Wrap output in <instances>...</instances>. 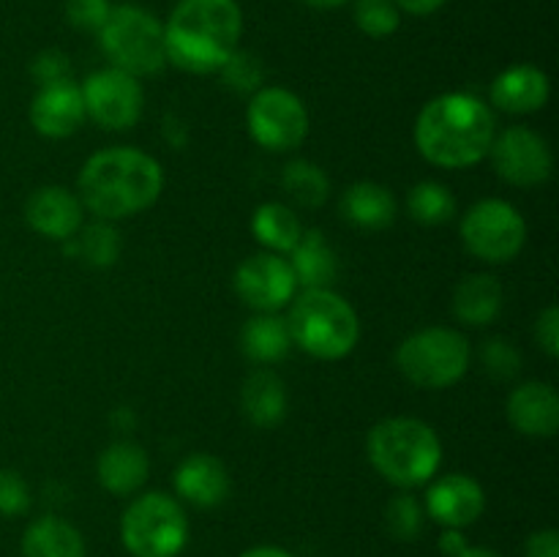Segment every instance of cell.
<instances>
[{
    "label": "cell",
    "instance_id": "6da1fadb",
    "mask_svg": "<svg viewBox=\"0 0 559 557\" xmlns=\"http://www.w3.org/2000/svg\"><path fill=\"white\" fill-rule=\"evenodd\" d=\"M497 120L484 98L467 91L440 93L415 120V147L429 164L442 169H467L491 151Z\"/></svg>",
    "mask_w": 559,
    "mask_h": 557
},
{
    "label": "cell",
    "instance_id": "7a4b0ae2",
    "mask_svg": "<svg viewBox=\"0 0 559 557\" xmlns=\"http://www.w3.org/2000/svg\"><path fill=\"white\" fill-rule=\"evenodd\" d=\"M76 189L85 211L104 222H120L156 205L164 189V169L140 147H107L82 164Z\"/></svg>",
    "mask_w": 559,
    "mask_h": 557
},
{
    "label": "cell",
    "instance_id": "3957f363",
    "mask_svg": "<svg viewBox=\"0 0 559 557\" xmlns=\"http://www.w3.org/2000/svg\"><path fill=\"white\" fill-rule=\"evenodd\" d=\"M240 36L238 0H178L164 25L167 63L189 74H213L238 49Z\"/></svg>",
    "mask_w": 559,
    "mask_h": 557
},
{
    "label": "cell",
    "instance_id": "277c9868",
    "mask_svg": "<svg viewBox=\"0 0 559 557\" xmlns=\"http://www.w3.org/2000/svg\"><path fill=\"white\" fill-rule=\"evenodd\" d=\"M369 462L388 484L415 489L437 478L442 464V442L426 420L393 415L369 429L366 437Z\"/></svg>",
    "mask_w": 559,
    "mask_h": 557
},
{
    "label": "cell",
    "instance_id": "5b68a950",
    "mask_svg": "<svg viewBox=\"0 0 559 557\" xmlns=\"http://www.w3.org/2000/svg\"><path fill=\"white\" fill-rule=\"evenodd\" d=\"M284 320H287L293 344L320 360L347 358L360 339L358 311L331 287L304 289L295 295Z\"/></svg>",
    "mask_w": 559,
    "mask_h": 557
},
{
    "label": "cell",
    "instance_id": "8992f818",
    "mask_svg": "<svg viewBox=\"0 0 559 557\" xmlns=\"http://www.w3.org/2000/svg\"><path fill=\"white\" fill-rule=\"evenodd\" d=\"M473 347L456 328L429 325L409 333L396 349V366L407 382L424 391H442L469 371Z\"/></svg>",
    "mask_w": 559,
    "mask_h": 557
},
{
    "label": "cell",
    "instance_id": "52a82bcc",
    "mask_svg": "<svg viewBox=\"0 0 559 557\" xmlns=\"http://www.w3.org/2000/svg\"><path fill=\"white\" fill-rule=\"evenodd\" d=\"M98 44L115 69L131 76H151L167 66L164 22L134 3L112 5L98 31Z\"/></svg>",
    "mask_w": 559,
    "mask_h": 557
},
{
    "label": "cell",
    "instance_id": "ba28073f",
    "mask_svg": "<svg viewBox=\"0 0 559 557\" xmlns=\"http://www.w3.org/2000/svg\"><path fill=\"white\" fill-rule=\"evenodd\" d=\"M120 541L131 557H178L189 541V517L175 497L145 491L120 517Z\"/></svg>",
    "mask_w": 559,
    "mask_h": 557
},
{
    "label": "cell",
    "instance_id": "9c48e42d",
    "mask_svg": "<svg viewBox=\"0 0 559 557\" xmlns=\"http://www.w3.org/2000/svg\"><path fill=\"white\" fill-rule=\"evenodd\" d=\"M464 249L480 262L506 265L522 254L527 244V222L516 205L497 197H486L467 208L459 224Z\"/></svg>",
    "mask_w": 559,
    "mask_h": 557
},
{
    "label": "cell",
    "instance_id": "30bf717a",
    "mask_svg": "<svg viewBox=\"0 0 559 557\" xmlns=\"http://www.w3.org/2000/svg\"><path fill=\"white\" fill-rule=\"evenodd\" d=\"M251 140L271 153L295 151L309 134V109L298 93L278 85H262L246 107Z\"/></svg>",
    "mask_w": 559,
    "mask_h": 557
},
{
    "label": "cell",
    "instance_id": "8fae6325",
    "mask_svg": "<svg viewBox=\"0 0 559 557\" xmlns=\"http://www.w3.org/2000/svg\"><path fill=\"white\" fill-rule=\"evenodd\" d=\"M85 115L107 131H126L140 123L145 109V91L140 80L107 66L85 76L80 85Z\"/></svg>",
    "mask_w": 559,
    "mask_h": 557
},
{
    "label": "cell",
    "instance_id": "7c38bea8",
    "mask_svg": "<svg viewBox=\"0 0 559 557\" xmlns=\"http://www.w3.org/2000/svg\"><path fill=\"white\" fill-rule=\"evenodd\" d=\"M489 158L495 164V173L506 183L519 186V189L544 186L555 173L551 145L544 134L530 126H511V129L495 134Z\"/></svg>",
    "mask_w": 559,
    "mask_h": 557
},
{
    "label": "cell",
    "instance_id": "4fadbf2b",
    "mask_svg": "<svg viewBox=\"0 0 559 557\" xmlns=\"http://www.w3.org/2000/svg\"><path fill=\"white\" fill-rule=\"evenodd\" d=\"M235 293L251 311H282L298 295V278L284 254L260 251L246 257L235 271Z\"/></svg>",
    "mask_w": 559,
    "mask_h": 557
},
{
    "label": "cell",
    "instance_id": "5bb4252c",
    "mask_svg": "<svg viewBox=\"0 0 559 557\" xmlns=\"http://www.w3.org/2000/svg\"><path fill=\"white\" fill-rule=\"evenodd\" d=\"M424 508L426 517H431L442 528L464 530L478 522L484 513L486 491L473 475L448 473L429 481Z\"/></svg>",
    "mask_w": 559,
    "mask_h": 557
},
{
    "label": "cell",
    "instance_id": "9a60e30c",
    "mask_svg": "<svg viewBox=\"0 0 559 557\" xmlns=\"http://www.w3.org/2000/svg\"><path fill=\"white\" fill-rule=\"evenodd\" d=\"M25 222L41 238L66 244L85 224V205L66 186H41L27 197Z\"/></svg>",
    "mask_w": 559,
    "mask_h": 557
},
{
    "label": "cell",
    "instance_id": "2e32d148",
    "mask_svg": "<svg viewBox=\"0 0 559 557\" xmlns=\"http://www.w3.org/2000/svg\"><path fill=\"white\" fill-rule=\"evenodd\" d=\"M27 118H31L33 129L47 140H66V137L76 134L87 118L80 85L74 80L41 85L31 98Z\"/></svg>",
    "mask_w": 559,
    "mask_h": 557
},
{
    "label": "cell",
    "instance_id": "e0dca14e",
    "mask_svg": "<svg viewBox=\"0 0 559 557\" xmlns=\"http://www.w3.org/2000/svg\"><path fill=\"white\" fill-rule=\"evenodd\" d=\"M506 415L519 435L546 440L559 431V393L551 382L527 380L508 393Z\"/></svg>",
    "mask_w": 559,
    "mask_h": 557
},
{
    "label": "cell",
    "instance_id": "ac0fdd59",
    "mask_svg": "<svg viewBox=\"0 0 559 557\" xmlns=\"http://www.w3.org/2000/svg\"><path fill=\"white\" fill-rule=\"evenodd\" d=\"M175 491L183 502L194 508H216L229 497L233 481H229L227 464L213 453H191L175 470Z\"/></svg>",
    "mask_w": 559,
    "mask_h": 557
},
{
    "label": "cell",
    "instance_id": "d6986e66",
    "mask_svg": "<svg viewBox=\"0 0 559 557\" xmlns=\"http://www.w3.org/2000/svg\"><path fill=\"white\" fill-rule=\"evenodd\" d=\"M551 82L544 69L533 63H513L491 82V104L502 112L530 115L549 104Z\"/></svg>",
    "mask_w": 559,
    "mask_h": 557
},
{
    "label": "cell",
    "instance_id": "ffe728a7",
    "mask_svg": "<svg viewBox=\"0 0 559 557\" xmlns=\"http://www.w3.org/2000/svg\"><path fill=\"white\" fill-rule=\"evenodd\" d=\"M151 475V459L140 442L118 440L98 453L96 478L109 495L129 497L145 486Z\"/></svg>",
    "mask_w": 559,
    "mask_h": 557
},
{
    "label": "cell",
    "instance_id": "44dd1931",
    "mask_svg": "<svg viewBox=\"0 0 559 557\" xmlns=\"http://www.w3.org/2000/svg\"><path fill=\"white\" fill-rule=\"evenodd\" d=\"M289 396L282 377L267 366H257L246 375L240 388V410L257 429H273L287 418Z\"/></svg>",
    "mask_w": 559,
    "mask_h": 557
},
{
    "label": "cell",
    "instance_id": "7402d4cb",
    "mask_svg": "<svg viewBox=\"0 0 559 557\" xmlns=\"http://www.w3.org/2000/svg\"><path fill=\"white\" fill-rule=\"evenodd\" d=\"M453 315L459 322L469 328L491 325L497 317L502 315L506 306V289H502L500 278L491 273H469L462 282L453 287Z\"/></svg>",
    "mask_w": 559,
    "mask_h": 557
},
{
    "label": "cell",
    "instance_id": "603a6c76",
    "mask_svg": "<svg viewBox=\"0 0 559 557\" xmlns=\"http://www.w3.org/2000/svg\"><path fill=\"white\" fill-rule=\"evenodd\" d=\"M338 211L353 227L366 229V233H380L396 222L399 205L388 186L377 183V180H358V183L347 186Z\"/></svg>",
    "mask_w": 559,
    "mask_h": 557
},
{
    "label": "cell",
    "instance_id": "cb8c5ba5",
    "mask_svg": "<svg viewBox=\"0 0 559 557\" xmlns=\"http://www.w3.org/2000/svg\"><path fill=\"white\" fill-rule=\"evenodd\" d=\"M293 265L298 287L304 289H328L338 276V260L331 240L320 229H304L295 249L287 254Z\"/></svg>",
    "mask_w": 559,
    "mask_h": 557
},
{
    "label": "cell",
    "instance_id": "d4e9b609",
    "mask_svg": "<svg viewBox=\"0 0 559 557\" xmlns=\"http://www.w3.org/2000/svg\"><path fill=\"white\" fill-rule=\"evenodd\" d=\"M293 336H289L287 320L278 311H267L249 317L240 331V349L246 358L257 366H273L284 360L293 349Z\"/></svg>",
    "mask_w": 559,
    "mask_h": 557
},
{
    "label": "cell",
    "instance_id": "484cf974",
    "mask_svg": "<svg viewBox=\"0 0 559 557\" xmlns=\"http://www.w3.org/2000/svg\"><path fill=\"white\" fill-rule=\"evenodd\" d=\"M22 557H87V546L74 524L47 513L27 524L22 535Z\"/></svg>",
    "mask_w": 559,
    "mask_h": 557
},
{
    "label": "cell",
    "instance_id": "4316f807",
    "mask_svg": "<svg viewBox=\"0 0 559 557\" xmlns=\"http://www.w3.org/2000/svg\"><path fill=\"white\" fill-rule=\"evenodd\" d=\"M251 233L273 254H289L304 235V224L284 202H262L251 216Z\"/></svg>",
    "mask_w": 559,
    "mask_h": 557
},
{
    "label": "cell",
    "instance_id": "83f0119b",
    "mask_svg": "<svg viewBox=\"0 0 559 557\" xmlns=\"http://www.w3.org/2000/svg\"><path fill=\"white\" fill-rule=\"evenodd\" d=\"M282 189L287 191L289 200L300 208H314L325 205L331 197V178L320 164L309 162V158H293L282 173Z\"/></svg>",
    "mask_w": 559,
    "mask_h": 557
},
{
    "label": "cell",
    "instance_id": "f1b7e54d",
    "mask_svg": "<svg viewBox=\"0 0 559 557\" xmlns=\"http://www.w3.org/2000/svg\"><path fill=\"white\" fill-rule=\"evenodd\" d=\"M69 251H74L80 260H85L93 268H109L120 257V233L115 229V222L96 218L93 224H82L80 233L71 240H66Z\"/></svg>",
    "mask_w": 559,
    "mask_h": 557
},
{
    "label": "cell",
    "instance_id": "f546056e",
    "mask_svg": "<svg viewBox=\"0 0 559 557\" xmlns=\"http://www.w3.org/2000/svg\"><path fill=\"white\" fill-rule=\"evenodd\" d=\"M407 211L424 227H440L456 216V197L445 183L437 180H420L409 189Z\"/></svg>",
    "mask_w": 559,
    "mask_h": 557
},
{
    "label": "cell",
    "instance_id": "4dcf8cb0",
    "mask_svg": "<svg viewBox=\"0 0 559 557\" xmlns=\"http://www.w3.org/2000/svg\"><path fill=\"white\" fill-rule=\"evenodd\" d=\"M426 508L409 491H399L385 506V528L396 541H415L424 533Z\"/></svg>",
    "mask_w": 559,
    "mask_h": 557
},
{
    "label": "cell",
    "instance_id": "1f68e13d",
    "mask_svg": "<svg viewBox=\"0 0 559 557\" xmlns=\"http://www.w3.org/2000/svg\"><path fill=\"white\" fill-rule=\"evenodd\" d=\"M353 16L369 38H391L402 27V11L393 0H353Z\"/></svg>",
    "mask_w": 559,
    "mask_h": 557
},
{
    "label": "cell",
    "instance_id": "d6a6232c",
    "mask_svg": "<svg viewBox=\"0 0 559 557\" xmlns=\"http://www.w3.org/2000/svg\"><path fill=\"white\" fill-rule=\"evenodd\" d=\"M216 74H222V82L227 87H233V91L257 93L262 87V82H265V66H262V60L254 52L238 47L224 60V66Z\"/></svg>",
    "mask_w": 559,
    "mask_h": 557
},
{
    "label": "cell",
    "instance_id": "836d02e7",
    "mask_svg": "<svg viewBox=\"0 0 559 557\" xmlns=\"http://www.w3.org/2000/svg\"><path fill=\"white\" fill-rule=\"evenodd\" d=\"M480 364H484L486 375L495 377V380H511L522 371V355L508 339L495 336L486 339L484 347H480Z\"/></svg>",
    "mask_w": 559,
    "mask_h": 557
},
{
    "label": "cell",
    "instance_id": "e575fe53",
    "mask_svg": "<svg viewBox=\"0 0 559 557\" xmlns=\"http://www.w3.org/2000/svg\"><path fill=\"white\" fill-rule=\"evenodd\" d=\"M33 506L27 481L16 470L0 467V517H25Z\"/></svg>",
    "mask_w": 559,
    "mask_h": 557
},
{
    "label": "cell",
    "instance_id": "d590c367",
    "mask_svg": "<svg viewBox=\"0 0 559 557\" xmlns=\"http://www.w3.org/2000/svg\"><path fill=\"white\" fill-rule=\"evenodd\" d=\"M109 11H112L109 0H66V20L76 31L98 33L107 22Z\"/></svg>",
    "mask_w": 559,
    "mask_h": 557
},
{
    "label": "cell",
    "instance_id": "8d00e7d4",
    "mask_svg": "<svg viewBox=\"0 0 559 557\" xmlns=\"http://www.w3.org/2000/svg\"><path fill=\"white\" fill-rule=\"evenodd\" d=\"M31 76L36 85H55V82H69L71 80V60L63 49H44L33 58Z\"/></svg>",
    "mask_w": 559,
    "mask_h": 557
},
{
    "label": "cell",
    "instance_id": "74e56055",
    "mask_svg": "<svg viewBox=\"0 0 559 557\" xmlns=\"http://www.w3.org/2000/svg\"><path fill=\"white\" fill-rule=\"evenodd\" d=\"M535 342L549 358H559V309L546 306L535 320Z\"/></svg>",
    "mask_w": 559,
    "mask_h": 557
},
{
    "label": "cell",
    "instance_id": "f35d334b",
    "mask_svg": "<svg viewBox=\"0 0 559 557\" xmlns=\"http://www.w3.org/2000/svg\"><path fill=\"white\" fill-rule=\"evenodd\" d=\"M524 557H559V533L557 530H535L524 544Z\"/></svg>",
    "mask_w": 559,
    "mask_h": 557
},
{
    "label": "cell",
    "instance_id": "ab89813d",
    "mask_svg": "<svg viewBox=\"0 0 559 557\" xmlns=\"http://www.w3.org/2000/svg\"><path fill=\"white\" fill-rule=\"evenodd\" d=\"M393 3L399 5V11H402V14L431 16V14H437V11H440L448 0H393Z\"/></svg>",
    "mask_w": 559,
    "mask_h": 557
},
{
    "label": "cell",
    "instance_id": "60d3db41",
    "mask_svg": "<svg viewBox=\"0 0 559 557\" xmlns=\"http://www.w3.org/2000/svg\"><path fill=\"white\" fill-rule=\"evenodd\" d=\"M467 535L462 533V530H453V528H445L440 535V552L445 557H456L459 552L467 549Z\"/></svg>",
    "mask_w": 559,
    "mask_h": 557
},
{
    "label": "cell",
    "instance_id": "b9f144b4",
    "mask_svg": "<svg viewBox=\"0 0 559 557\" xmlns=\"http://www.w3.org/2000/svg\"><path fill=\"white\" fill-rule=\"evenodd\" d=\"M240 557H293L287 549H282V546H251V549H246Z\"/></svg>",
    "mask_w": 559,
    "mask_h": 557
},
{
    "label": "cell",
    "instance_id": "7bdbcfd3",
    "mask_svg": "<svg viewBox=\"0 0 559 557\" xmlns=\"http://www.w3.org/2000/svg\"><path fill=\"white\" fill-rule=\"evenodd\" d=\"M456 557H502L500 552L489 549V546H467L464 552H459Z\"/></svg>",
    "mask_w": 559,
    "mask_h": 557
},
{
    "label": "cell",
    "instance_id": "ee69618b",
    "mask_svg": "<svg viewBox=\"0 0 559 557\" xmlns=\"http://www.w3.org/2000/svg\"><path fill=\"white\" fill-rule=\"evenodd\" d=\"M304 3L311 5V9L331 11V9H338V5H344V3H353V0H304Z\"/></svg>",
    "mask_w": 559,
    "mask_h": 557
}]
</instances>
